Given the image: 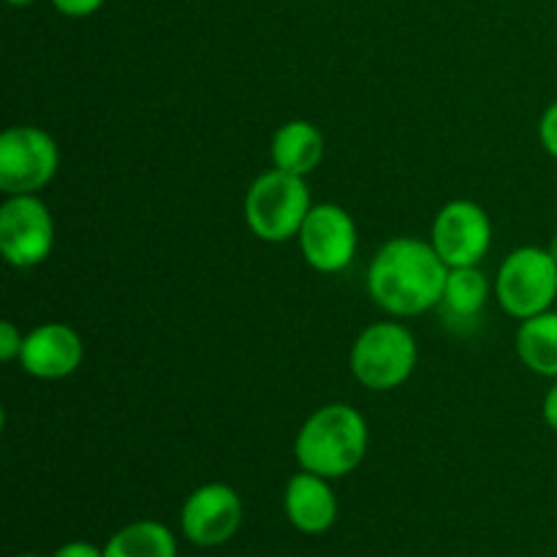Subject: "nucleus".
I'll return each mask as SVG.
<instances>
[{
  "instance_id": "5701e85b",
  "label": "nucleus",
  "mask_w": 557,
  "mask_h": 557,
  "mask_svg": "<svg viewBox=\"0 0 557 557\" xmlns=\"http://www.w3.org/2000/svg\"><path fill=\"white\" fill-rule=\"evenodd\" d=\"M549 253H553L555 261H557V234L553 237V243H549Z\"/></svg>"
},
{
  "instance_id": "20e7f679",
  "label": "nucleus",
  "mask_w": 557,
  "mask_h": 557,
  "mask_svg": "<svg viewBox=\"0 0 557 557\" xmlns=\"http://www.w3.org/2000/svg\"><path fill=\"white\" fill-rule=\"evenodd\" d=\"M417 337L406 324L379 321L359 332L351 348V373L364 389L392 392L417 370Z\"/></svg>"
},
{
  "instance_id": "ddd939ff",
  "label": "nucleus",
  "mask_w": 557,
  "mask_h": 557,
  "mask_svg": "<svg viewBox=\"0 0 557 557\" xmlns=\"http://www.w3.org/2000/svg\"><path fill=\"white\" fill-rule=\"evenodd\" d=\"M324 134L308 120H288L272 136V163L275 169L297 177H308L324 161Z\"/></svg>"
},
{
  "instance_id": "f03ea898",
  "label": "nucleus",
  "mask_w": 557,
  "mask_h": 557,
  "mask_svg": "<svg viewBox=\"0 0 557 557\" xmlns=\"http://www.w3.org/2000/svg\"><path fill=\"white\" fill-rule=\"evenodd\" d=\"M368 446V419L348 403H330L299 428L294 457L302 471L319 473L332 482L357 471Z\"/></svg>"
},
{
  "instance_id": "f8f14e48",
  "label": "nucleus",
  "mask_w": 557,
  "mask_h": 557,
  "mask_svg": "<svg viewBox=\"0 0 557 557\" xmlns=\"http://www.w3.org/2000/svg\"><path fill=\"white\" fill-rule=\"evenodd\" d=\"M283 509L288 522L305 536H321L337 522V495L332 490L330 479L319 473L299 471L288 479L286 493H283Z\"/></svg>"
},
{
  "instance_id": "dca6fc26",
  "label": "nucleus",
  "mask_w": 557,
  "mask_h": 557,
  "mask_svg": "<svg viewBox=\"0 0 557 557\" xmlns=\"http://www.w3.org/2000/svg\"><path fill=\"white\" fill-rule=\"evenodd\" d=\"M490 299V281L479 267H455L449 270L444 292L446 313L455 319H473L484 310Z\"/></svg>"
},
{
  "instance_id": "39448f33",
  "label": "nucleus",
  "mask_w": 557,
  "mask_h": 557,
  "mask_svg": "<svg viewBox=\"0 0 557 557\" xmlns=\"http://www.w3.org/2000/svg\"><path fill=\"white\" fill-rule=\"evenodd\" d=\"M495 297L500 308L517 321L553 310L557 299V261L549 248L525 245L511 250L495 277Z\"/></svg>"
},
{
  "instance_id": "f257e3e1",
  "label": "nucleus",
  "mask_w": 557,
  "mask_h": 557,
  "mask_svg": "<svg viewBox=\"0 0 557 557\" xmlns=\"http://www.w3.org/2000/svg\"><path fill=\"white\" fill-rule=\"evenodd\" d=\"M449 264L433 243L395 237L381 245L368 270L370 299L395 319H411L444 302Z\"/></svg>"
},
{
  "instance_id": "0eeeda50",
  "label": "nucleus",
  "mask_w": 557,
  "mask_h": 557,
  "mask_svg": "<svg viewBox=\"0 0 557 557\" xmlns=\"http://www.w3.org/2000/svg\"><path fill=\"white\" fill-rule=\"evenodd\" d=\"M54 248V221L38 194L9 196L0 207V253L14 270L44 264Z\"/></svg>"
},
{
  "instance_id": "423d86ee",
  "label": "nucleus",
  "mask_w": 557,
  "mask_h": 557,
  "mask_svg": "<svg viewBox=\"0 0 557 557\" xmlns=\"http://www.w3.org/2000/svg\"><path fill=\"white\" fill-rule=\"evenodd\" d=\"M60 150L47 131L14 125L0 136V190L5 196L38 194L54 180Z\"/></svg>"
},
{
  "instance_id": "2eb2a0df",
  "label": "nucleus",
  "mask_w": 557,
  "mask_h": 557,
  "mask_svg": "<svg viewBox=\"0 0 557 557\" xmlns=\"http://www.w3.org/2000/svg\"><path fill=\"white\" fill-rule=\"evenodd\" d=\"M103 557H177V539L163 522L136 520L103 544Z\"/></svg>"
},
{
  "instance_id": "f3484780",
  "label": "nucleus",
  "mask_w": 557,
  "mask_h": 557,
  "mask_svg": "<svg viewBox=\"0 0 557 557\" xmlns=\"http://www.w3.org/2000/svg\"><path fill=\"white\" fill-rule=\"evenodd\" d=\"M22 343H25V335L16 330L14 321H3V324H0V359H3V362L20 359Z\"/></svg>"
},
{
  "instance_id": "412c9836",
  "label": "nucleus",
  "mask_w": 557,
  "mask_h": 557,
  "mask_svg": "<svg viewBox=\"0 0 557 557\" xmlns=\"http://www.w3.org/2000/svg\"><path fill=\"white\" fill-rule=\"evenodd\" d=\"M542 413H544V422H547L549 428H553L557 433V379H555V384L549 386L547 395H544Z\"/></svg>"
},
{
  "instance_id": "4be33fe9",
  "label": "nucleus",
  "mask_w": 557,
  "mask_h": 557,
  "mask_svg": "<svg viewBox=\"0 0 557 557\" xmlns=\"http://www.w3.org/2000/svg\"><path fill=\"white\" fill-rule=\"evenodd\" d=\"M5 3L16 5V9H25V5H33V3H36V0H5Z\"/></svg>"
},
{
  "instance_id": "a211bd4d",
  "label": "nucleus",
  "mask_w": 557,
  "mask_h": 557,
  "mask_svg": "<svg viewBox=\"0 0 557 557\" xmlns=\"http://www.w3.org/2000/svg\"><path fill=\"white\" fill-rule=\"evenodd\" d=\"M539 139H542V147L549 152V156L557 158V101L547 107V112L542 114V123H539Z\"/></svg>"
},
{
  "instance_id": "6e6552de",
  "label": "nucleus",
  "mask_w": 557,
  "mask_h": 557,
  "mask_svg": "<svg viewBox=\"0 0 557 557\" xmlns=\"http://www.w3.org/2000/svg\"><path fill=\"white\" fill-rule=\"evenodd\" d=\"M430 243L449 264V270L479 267L493 245V223H490L487 210L471 199L449 201L435 215Z\"/></svg>"
},
{
  "instance_id": "aec40b11",
  "label": "nucleus",
  "mask_w": 557,
  "mask_h": 557,
  "mask_svg": "<svg viewBox=\"0 0 557 557\" xmlns=\"http://www.w3.org/2000/svg\"><path fill=\"white\" fill-rule=\"evenodd\" d=\"M52 557H103V547H96L90 542H69L54 549Z\"/></svg>"
},
{
  "instance_id": "7ed1b4c3",
  "label": "nucleus",
  "mask_w": 557,
  "mask_h": 557,
  "mask_svg": "<svg viewBox=\"0 0 557 557\" xmlns=\"http://www.w3.org/2000/svg\"><path fill=\"white\" fill-rule=\"evenodd\" d=\"M310 210L313 201L305 177L281 169L259 174L245 196V221L264 243H286L297 237Z\"/></svg>"
},
{
  "instance_id": "9d476101",
  "label": "nucleus",
  "mask_w": 557,
  "mask_h": 557,
  "mask_svg": "<svg viewBox=\"0 0 557 557\" xmlns=\"http://www.w3.org/2000/svg\"><path fill=\"white\" fill-rule=\"evenodd\" d=\"M305 261L315 272H343L357 256L359 234L351 212L341 205H313L297 234Z\"/></svg>"
},
{
  "instance_id": "1a4fd4ad",
  "label": "nucleus",
  "mask_w": 557,
  "mask_h": 557,
  "mask_svg": "<svg viewBox=\"0 0 557 557\" xmlns=\"http://www.w3.org/2000/svg\"><path fill=\"white\" fill-rule=\"evenodd\" d=\"M180 528L190 544L201 549L223 547L243 528V498L223 482L201 484L185 498Z\"/></svg>"
},
{
  "instance_id": "b1692460",
  "label": "nucleus",
  "mask_w": 557,
  "mask_h": 557,
  "mask_svg": "<svg viewBox=\"0 0 557 557\" xmlns=\"http://www.w3.org/2000/svg\"><path fill=\"white\" fill-rule=\"evenodd\" d=\"M16 557H41V555H36V553H22V555H16Z\"/></svg>"
},
{
  "instance_id": "6ab92c4d",
  "label": "nucleus",
  "mask_w": 557,
  "mask_h": 557,
  "mask_svg": "<svg viewBox=\"0 0 557 557\" xmlns=\"http://www.w3.org/2000/svg\"><path fill=\"white\" fill-rule=\"evenodd\" d=\"M107 0H52L54 11L63 16H71V20H82V16L96 14Z\"/></svg>"
},
{
  "instance_id": "9b49d317",
  "label": "nucleus",
  "mask_w": 557,
  "mask_h": 557,
  "mask_svg": "<svg viewBox=\"0 0 557 557\" xmlns=\"http://www.w3.org/2000/svg\"><path fill=\"white\" fill-rule=\"evenodd\" d=\"M82 359H85V343H82L79 332L69 324H58V321H49V324L27 332L20 354L22 370L41 381L69 379L79 370Z\"/></svg>"
},
{
  "instance_id": "4468645a",
  "label": "nucleus",
  "mask_w": 557,
  "mask_h": 557,
  "mask_svg": "<svg viewBox=\"0 0 557 557\" xmlns=\"http://www.w3.org/2000/svg\"><path fill=\"white\" fill-rule=\"evenodd\" d=\"M515 348L528 370L544 379H557V310L520 321Z\"/></svg>"
}]
</instances>
